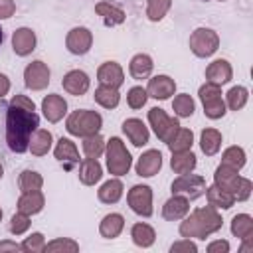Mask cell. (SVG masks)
Returning a JSON list of instances; mask_svg holds the SVG:
<instances>
[{
  "label": "cell",
  "mask_w": 253,
  "mask_h": 253,
  "mask_svg": "<svg viewBox=\"0 0 253 253\" xmlns=\"http://www.w3.org/2000/svg\"><path fill=\"white\" fill-rule=\"evenodd\" d=\"M40 126V117L36 111H28L14 103L6 109V142L12 152H26L30 146V138Z\"/></svg>",
  "instance_id": "cell-1"
},
{
  "label": "cell",
  "mask_w": 253,
  "mask_h": 253,
  "mask_svg": "<svg viewBox=\"0 0 253 253\" xmlns=\"http://www.w3.org/2000/svg\"><path fill=\"white\" fill-rule=\"evenodd\" d=\"M182 219H184V221L180 223V235L186 237V239H190V237L206 239L208 235L219 231L221 225H223L221 215H219V213L215 211V208H211V206L196 208L190 215H184Z\"/></svg>",
  "instance_id": "cell-2"
},
{
  "label": "cell",
  "mask_w": 253,
  "mask_h": 253,
  "mask_svg": "<svg viewBox=\"0 0 253 253\" xmlns=\"http://www.w3.org/2000/svg\"><path fill=\"white\" fill-rule=\"evenodd\" d=\"M101 125H103V117L97 111H89V109H77L65 121L67 132L73 136H81V138L89 134H97Z\"/></svg>",
  "instance_id": "cell-3"
},
{
  "label": "cell",
  "mask_w": 253,
  "mask_h": 253,
  "mask_svg": "<svg viewBox=\"0 0 253 253\" xmlns=\"http://www.w3.org/2000/svg\"><path fill=\"white\" fill-rule=\"evenodd\" d=\"M105 154H107V170L113 176L128 174V170L132 166V156L119 136L109 138V142L105 144Z\"/></svg>",
  "instance_id": "cell-4"
},
{
  "label": "cell",
  "mask_w": 253,
  "mask_h": 253,
  "mask_svg": "<svg viewBox=\"0 0 253 253\" xmlns=\"http://www.w3.org/2000/svg\"><path fill=\"white\" fill-rule=\"evenodd\" d=\"M200 95V101L204 105V115L208 119H221L225 115V101L221 99V89L219 85H213V83H206L200 87L198 91Z\"/></svg>",
  "instance_id": "cell-5"
},
{
  "label": "cell",
  "mask_w": 253,
  "mask_h": 253,
  "mask_svg": "<svg viewBox=\"0 0 253 253\" xmlns=\"http://www.w3.org/2000/svg\"><path fill=\"white\" fill-rule=\"evenodd\" d=\"M219 47V36L210 28H198L190 36V49L198 57H210Z\"/></svg>",
  "instance_id": "cell-6"
},
{
  "label": "cell",
  "mask_w": 253,
  "mask_h": 253,
  "mask_svg": "<svg viewBox=\"0 0 253 253\" xmlns=\"http://www.w3.org/2000/svg\"><path fill=\"white\" fill-rule=\"evenodd\" d=\"M148 123L152 126V130L156 132V136L162 140V142H170L172 136L176 134V130L180 128V123L178 119H172L166 115L164 109H158V107H152L148 111Z\"/></svg>",
  "instance_id": "cell-7"
},
{
  "label": "cell",
  "mask_w": 253,
  "mask_h": 253,
  "mask_svg": "<svg viewBox=\"0 0 253 253\" xmlns=\"http://www.w3.org/2000/svg\"><path fill=\"white\" fill-rule=\"evenodd\" d=\"M206 180L196 174H180L172 182V194H180L188 200H196L206 194Z\"/></svg>",
  "instance_id": "cell-8"
},
{
  "label": "cell",
  "mask_w": 253,
  "mask_h": 253,
  "mask_svg": "<svg viewBox=\"0 0 253 253\" xmlns=\"http://www.w3.org/2000/svg\"><path fill=\"white\" fill-rule=\"evenodd\" d=\"M126 202L136 215H142V217L152 215V190H150V186H146V184L132 186L126 194Z\"/></svg>",
  "instance_id": "cell-9"
},
{
  "label": "cell",
  "mask_w": 253,
  "mask_h": 253,
  "mask_svg": "<svg viewBox=\"0 0 253 253\" xmlns=\"http://www.w3.org/2000/svg\"><path fill=\"white\" fill-rule=\"evenodd\" d=\"M24 83L32 91H42L49 85V67L43 61H32L24 69Z\"/></svg>",
  "instance_id": "cell-10"
},
{
  "label": "cell",
  "mask_w": 253,
  "mask_h": 253,
  "mask_svg": "<svg viewBox=\"0 0 253 253\" xmlns=\"http://www.w3.org/2000/svg\"><path fill=\"white\" fill-rule=\"evenodd\" d=\"M65 45L73 55H85L93 45V34L83 26L73 28L65 38Z\"/></svg>",
  "instance_id": "cell-11"
},
{
  "label": "cell",
  "mask_w": 253,
  "mask_h": 253,
  "mask_svg": "<svg viewBox=\"0 0 253 253\" xmlns=\"http://www.w3.org/2000/svg\"><path fill=\"white\" fill-rule=\"evenodd\" d=\"M97 79L101 85H109V87L119 89L125 83V71L117 61H105L97 69Z\"/></svg>",
  "instance_id": "cell-12"
},
{
  "label": "cell",
  "mask_w": 253,
  "mask_h": 253,
  "mask_svg": "<svg viewBox=\"0 0 253 253\" xmlns=\"http://www.w3.org/2000/svg\"><path fill=\"white\" fill-rule=\"evenodd\" d=\"M174 91H176V83L168 75H154L152 79H148L146 93L152 99L166 101V99H170V95H174Z\"/></svg>",
  "instance_id": "cell-13"
},
{
  "label": "cell",
  "mask_w": 253,
  "mask_h": 253,
  "mask_svg": "<svg viewBox=\"0 0 253 253\" xmlns=\"http://www.w3.org/2000/svg\"><path fill=\"white\" fill-rule=\"evenodd\" d=\"M160 168H162V154H160V150H154V148L142 152L140 158L136 160V166H134L136 174L142 178H150V176L158 174Z\"/></svg>",
  "instance_id": "cell-14"
},
{
  "label": "cell",
  "mask_w": 253,
  "mask_h": 253,
  "mask_svg": "<svg viewBox=\"0 0 253 253\" xmlns=\"http://www.w3.org/2000/svg\"><path fill=\"white\" fill-rule=\"evenodd\" d=\"M61 85L69 95H75V97L85 95L87 89H89V75L85 71H81V69H71V71H67L63 75Z\"/></svg>",
  "instance_id": "cell-15"
},
{
  "label": "cell",
  "mask_w": 253,
  "mask_h": 253,
  "mask_svg": "<svg viewBox=\"0 0 253 253\" xmlns=\"http://www.w3.org/2000/svg\"><path fill=\"white\" fill-rule=\"evenodd\" d=\"M42 111H43V117L49 121V123H59L63 119V115L67 113V101L61 97V95H47L43 97L42 101Z\"/></svg>",
  "instance_id": "cell-16"
},
{
  "label": "cell",
  "mask_w": 253,
  "mask_h": 253,
  "mask_svg": "<svg viewBox=\"0 0 253 253\" xmlns=\"http://www.w3.org/2000/svg\"><path fill=\"white\" fill-rule=\"evenodd\" d=\"M188 213H190V202L180 194H172V198L166 200V204L162 206V217L168 221H178Z\"/></svg>",
  "instance_id": "cell-17"
},
{
  "label": "cell",
  "mask_w": 253,
  "mask_h": 253,
  "mask_svg": "<svg viewBox=\"0 0 253 253\" xmlns=\"http://www.w3.org/2000/svg\"><path fill=\"white\" fill-rule=\"evenodd\" d=\"M231 77H233V69H231L229 61H225V59H215V61H211L206 67V79H208V83H213V85H219L221 87V85L229 83Z\"/></svg>",
  "instance_id": "cell-18"
},
{
  "label": "cell",
  "mask_w": 253,
  "mask_h": 253,
  "mask_svg": "<svg viewBox=\"0 0 253 253\" xmlns=\"http://www.w3.org/2000/svg\"><path fill=\"white\" fill-rule=\"evenodd\" d=\"M12 49L16 55H30L36 49V34L30 28H18L12 34Z\"/></svg>",
  "instance_id": "cell-19"
},
{
  "label": "cell",
  "mask_w": 253,
  "mask_h": 253,
  "mask_svg": "<svg viewBox=\"0 0 253 253\" xmlns=\"http://www.w3.org/2000/svg\"><path fill=\"white\" fill-rule=\"evenodd\" d=\"M123 132L126 134V138H128L134 146H144V144L148 142V136H150L146 125H144L140 119H126V121L123 123Z\"/></svg>",
  "instance_id": "cell-20"
},
{
  "label": "cell",
  "mask_w": 253,
  "mask_h": 253,
  "mask_svg": "<svg viewBox=\"0 0 253 253\" xmlns=\"http://www.w3.org/2000/svg\"><path fill=\"white\" fill-rule=\"evenodd\" d=\"M237 172H239V170H233V168H229V166H225V164H219V166L215 168V174H213V184L233 196V192H235V188H237V182H239V178H241Z\"/></svg>",
  "instance_id": "cell-21"
},
{
  "label": "cell",
  "mask_w": 253,
  "mask_h": 253,
  "mask_svg": "<svg viewBox=\"0 0 253 253\" xmlns=\"http://www.w3.org/2000/svg\"><path fill=\"white\" fill-rule=\"evenodd\" d=\"M53 154H55V158H57L59 162L65 164V168H71L73 164L79 162V150H77L75 142L69 140V138H63V136L57 140Z\"/></svg>",
  "instance_id": "cell-22"
},
{
  "label": "cell",
  "mask_w": 253,
  "mask_h": 253,
  "mask_svg": "<svg viewBox=\"0 0 253 253\" xmlns=\"http://www.w3.org/2000/svg\"><path fill=\"white\" fill-rule=\"evenodd\" d=\"M101 178H103V168H101L97 158H89L87 156L85 160H81V164H79V180H81V184L95 186Z\"/></svg>",
  "instance_id": "cell-23"
},
{
  "label": "cell",
  "mask_w": 253,
  "mask_h": 253,
  "mask_svg": "<svg viewBox=\"0 0 253 253\" xmlns=\"http://www.w3.org/2000/svg\"><path fill=\"white\" fill-rule=\"evenodd\" d=\"M43 204H45V198H43L42 190H38V192H22V196L18 198V211L34 215V213H40L43 210Z\"/></svg>",
  "instance_id": "cell-24"
},
{
  "label": "cell",
  "mask_w": 253,
  "mask_h": 253,
  "mask_svg": "<svg viewBox=\"0 0 253 253\" xmlns=\"http://www.w3.org/2000/svg\"><path fill=\"white\" fill-rule=\"evenodd\" d=\"M123 182L119 178H111L107 180L99 190H97V198L103 202V204H117L121 198H123Z\"/></svg>",
  "instance_id": "cell-25"
},
{
  "label": "cell",
  "mask_w": 253,
  "mask_h": 253,
  "mask_svg": "<svg viewBox=\"0 0 253 253\" xmlns=\"http://www.w3.org/2000/svg\"><path fill=\"white\" fill-rule=\"evenodd\" d=\"M125 227V217L121 213H107L99 223V233L107 239H115L121 235Z\"/></svg>",
  "instance_id": "cell-26"
},
{
  "label": "cell",
  "mask_w": 253,
  "mask_h": 253,
  "mask_svg": "<svg viewBox=\"0 0 253 253\" xmlns=\"http://www.w3.org/2000/svg\"><path fill=\"white\" fill-rule=\"evenodd\" d=\"M152 57L146 53H136L128 63V73L132 79H146L152 73Z\"/></svg>",
  "instance_id": "cell-27"
},
{
  "label": "cell",
  "mask_w": 253,
  "mask_h": 253,
  "mask_svg": "<svg viewBox=\"0 0 253 253\" xmlns=\"http://www.w3.org/2000/svg\"><path fill=\"white\" fill-rule=\"evenodd\" d=\"M51 142H53V138H51V132H49V130H45V128H36V132H34L32 138H30L28 150H30L34 156H43V154L49 152Z\"/></svg>",
  "instance_id": "cell-28"
},
{
  "label": "cell",
  "mask_w": 253,
  "mask_h": 253,
  "mask_svg": "<svg viewBox=\"0 0 253 253\" xmlns=\"http://www.w3.org/2000/svg\"><path fill=\"white\" fill-rule=\"evenodd\" d=\"M170 166L176 174H190L196 168V154L192 150H180V152H172L170 158Z\"/></svg>",
  "instance_id": "cell-29"
},
{
  "label": "cell",
  "mask_w": 253,
  "mask_h": 253,
  "mask_svg": "<svg viewBox=\"0 0 253 253\" xmlns=\"http://www.w3.org/2000/svg\"><path fill=\"white\" fill-rule=\"evenodd\" d=\"M200 146L206 156H213L221 148V132L217 128H204L200 134Z\"/></svg>",
  "instance_id": "cell-30"
},
{
  "label": "cell",
  "mask_w": 253,
  "mask_h": 253,
  "mask_svg": "<svg viewBox=\"0 0 253 253\" xmlns=\"http://www.w3.org/2000/svg\"><path fill=\"white\" fill-rule=\"evenodd\" d=\"M206 198H208V204H210L211 208H215V210H217V208L229 210V208L235 204V198H233L229 192L217 188L215 184L210 186V188H206Z\"/></svg>",
  "instance_id": "cell-31"
},
{
  "label": "cell",
  "mask_w": 253,
  "mask_h": 253,
  "mask_svg": "<svg viewBox=\"0 0 253 253\" xmlns=\"http://www.w3.org/2000/svg\"><path fill=\"white\" fill-rule=\"evenodd\" d=\"M95 12L105 20L107 26H117V24H123L125 22V12L119 6L111 4V2H105L103 0V2L95 4Z\"/></svg>",
  "instance_id": "cell-32"
},
{
  "label": "cell",
  "mask_w": 253,
  "mask_h": 253,
  "mask_svg": "<svg viewBox=\"0 0 253 253\" xmlns=\"http://www.w3.org/2000/svg\"><path fill=\"white\" fill-rule=\"evenodd\" d=\"M130 237H132V243L138 245V247H150L156 239V233L154 229L148 225V223H134L132 229H130Z\"/></svg>",
  "instance_id": "cell-33"
},
{
  "label": "cell",
  "mask_w": 253,
  "mask_h": 253,
  "mask_svg": "<svg viewBox=\"0 0 253 253\" xmlns=\"http://www.w3.org/2000/svg\"><path fill=\"white\" fill-rule=\"evenodd\" d=\"M95 101L103 107V109H115L121 101V95H119V89L115 87H109V85H99L95 89Z\"/></svg>",
  "instance_id": "cell-34"
},
{
  "label": "cell",
  "mask_w": 253,
  "mask_h": 253,
  "mask_svg": "<svg viewBox=\"0 0 253 253\" xmlns=\"http://www.w3.org/2000/svg\"><path fill=\"white\" fill-rule=\"evenodd\" d=\"M231 233L237 239H245L253 235V217L249 213H237L231 219Z\"/></svg>",
  "instance_id": "cell-35"
},
{
  "label": "cell",
  "mask_w": 253,
  "mask_h": 253,
  "mask_svg": "<svg viewBox=\"0 0 253 253\" xmlns=\"http://www.w3.org/2000/svg\"><path fill=\"white\" fill-rule=\"evenodd\" d=\"M192 144H194V132L190 128L180 126L166 146L170 148V152H180V150H190Z\"/></svg>",
  "instance_id": "cell-36"
},
{
  "label": "cell",
  "mask_w": 253,
  "mask_h": 253,
  "mask_svg": "<svg viewBox=\"0 0 253 253\" xmlns=\"http://www.w3.org/2000/svg\"><path fill=\"white\" fill-rule=\"evenodd\" d=\"M247 162V156H245V150L241 146H229L223 150L221 154V164L233 168V170H241Z\"/></svg>",
  "instance_id": "cell-37"
},
{
  "label": "cell",
  "mask_w": 253,
  "mask_h": 253,
  "mask_svg": "<svg viewBox=\"0 0 253 253\" xmlns=\"http://www.w3.org/2000/svg\"><path fill=\"white\" fill-rule=\"evenodd\" d=\"M18 186L22 192H38L43 186V178L36 170H24L18 178Z\"/></svg>",
  "instance_id": "cell-38"
},
{
  "label": "cell",
  "mask_w": 253,
  "mask_h": 253,
  "mask_svg": "<svg viewBox=\"0 0 253 253\" xmlns=\"http://www.w3.org/2000/svg\"><path fill=\"white\" fill-rule=\"evenodd\" d=\"M105 138L97 132V134H89V136H83V152L85 156L89 158H99L103 152H105Z\"/></svg>",
  "instance_id": "cell-39"
},
{
  "label": "cell",
  "mask_w": 253,
  "mask_h": 253,
  "mask_svg": "<svg viewBox=\"0 0 253 253\" xmlns=\"http://www.w3.org/2000/svg\"><path fill=\"white\" fill-rule=\"evenodd\" d=\"M247 99H249V91L245 89V87H241V85H237V87H231L229 91H227V95H225V105L231 109V111H241L243 107H245V103H247Z\"/></svg>",
  "instance_id": "cell-40"
},
{
  "label": "cell",
  "mask_w": 253,
  "mask_h": 253,
  "mask_svg": "<svg viewBox=\"0 0 253 253\" xmlns=\"http://www.w3.org/2000/svg\"><path fill=\"white\" fill-rule=\"evenodd\" d=\"M172 109H174V113H176L178 117L186 119V117H192V115H194L196 103H194V99H192L188 93H180V95L174 97V101H172Z\"/></svg>",
  "instance_id": "cell-41"
},
{
  "label": "cell",
  "mask_w": 253,
  "mask_h": 253,
  "mask_svg": "<svg viewBox=\"0 0 253 253\" xmlns=\"http://www.w3.org/2000/svg\"><path fill=\"white\" fill-rule=\"evenodd\" d=\"M172 6V0H146V16L150 22H160Z\"/></svg>",
  "instance_id": "cell-42"
},
{
  "label": "cell",
  "mask_w": 253,
  "mask_h": 253,
  "mask_svg": "<svg viewBox=\"0 0 253 253\" xmlns=\"http://www.w3.org/2000/svg\"><path fill=\"white\" fill-rule=\"evenodd\" d=\"M45 251L47 253H77L79 243L69 239V237H59V239H53V241L45 243Z\"/></svg>",
  "instance_id": "cell-43"
},
{
  "label": "cell",
  "mask_w": 253,
  "mask_h": 253,
  "mask_svg": "<svg viewBox=\"0 0 253 253\" xmlns=\"http://www.w3.org/2000/svg\"><path fill=\"white\" fill-rule=\"evenodd\" d=\"M146 101H148V93H146V89H142V87H130L128 89V93H126V103H128V107L130 109H142L144 105H146Z\"/></svg>",
  "instance_id": "cell-44"
},
{
  "label": "cell",
  "mask_w": 253,
  "mask_h": 253,
  "mask_svg": "<svg viewBox=\"0 0 253 253\" xmlns=\"http://www.w3.org/2000/svg\"><path fill=\"white\" fill-rule=\"evenodd\" d=\"M20 247L26 253H42V251H45V239H43V235L40 231H36L30 237H26Z\"/></svg>",
  "instance_id": "cell-45"
},
{
  "label": "cell",
  "mask_w": 253,
  "mask_h": 253,
  "mask_svg": "<svg viewBox=\"0 0 253 253\" xmlns=\"http://www.w3.org/2000/svg\"><path fill=\"white\" fill-rule=\"evenodd\" d=\"M28 227H30V215L28 213L18 211V213L12 215V219H10V231L14 235H24L28 231Z\"/></svg>",
  "instance_id": "cell-46"
},
{
  "label": "cell",
  "mask_w": 253,
  "mask_h": 253,
  "mask_svg": "<svg viewBox=\"0 0 253 253\" xmlns=\"http://www.w3.org/2000/svg\"><path fill=\"white\" fill-rule=\"evenodd\" d=\"M251 188H253V184H251L249 178H239L237 188H235V192H233L235 202H245V200L251 196Z\"/></svg>",
  "instance_id": "cell-47"
},
{
  "label": "cell",
  "mask_w": 253,
  "mask_h": 253,
  "mask_svg": "<svg viewBox=\"0 0 253 253\" xmlns=\"http://www.w3.org/2000/svg\"><path fill=\"white\" fill-rule=\"evenodd\" d=\"M170 251L172 253H178V251H186V253H196L198 251V247H196V243H192L190 239H180V241H176V243H172V247H170Z\"/></svg>",
  "instance_id": "cell-48"
},
{
  "label": "cell",
  "mask_w": 253,
  "mask_h": 253,
  "mask_svg": "<svg viewBox=\"0 0 253 253\" xmlns=\"http://www.w3.org/2000/svg\"><path fill=\"white\" fill-rule=\"evenodd\" d=\"M14 12H16V4H14V0H0V20L12 18Z\"/></svg>",
  "instance_id": "cell-49"
},
{
  "label": "cell",
  "mask_w": 253,
  "mask_h": 253,
  "mask_svg": "<svg viewBox=\"0 0 253 253\" xmlns=\"http://www.w3.org/2000/svg\"><path fill=\"white\" fill-rule=\"evenodd\" d=\"M10 103H14V105H18V107H24V109H28V111H36L34 101H32V99H28L26 95H14Z\"/></svg>",
  "instance_id": "cell-50"
},
{
  "label": "cell",
  "mask_w": 253,
  "mask_h": 253,
  "mask_svg": "<svg viewBox=\"0 0 253 253\" xmlns=\"http://www.w3.org/2000/svg\"><path fill=\"white\" fill-rule=\"evenodd\" d=\"M227 251H229V243L225 239H217L208 245V253H227Z\"/></svg>",
  "instance_id": "cell-51"
},
{
  "label": "cell",
  "mask_w": 253,
  "mask_h": 253,
  "mask_svg": "<svg viewBox=\"0 0 253 253\" xmlns=\"http://www.w3.org/2000/svg\"><path fill=\"white\" fill-rule=\"evenodd\" d=\"M4 251H22V247L14 241H2L0 243V253H4Z\"/></svg>",
  "instance_id": "cell-52"
},
{
  "label": "cell",
  "mask_w": 253,
  "mask_h": 253,
  "mask_svg": "<svg viewBox=\"0 0 253 253\" xmlns=\"http://www.w3.org/2000/svg\"><path fill=\"white\" fill-rule=\"evenodd\" d=\"M8 91H10V79H8L4 73H0V99H2Z\"/></svg>",
  "instance_id": "cell-53"
},
{
  "label": "cell",
  "mask_w": 253,
  "mask_h": 253,
  "mask_svg": "<svg viewBox=\"0 0 253 253\" xmlns=\"http://www.w3.org/2000/svg\"><path fill=\"white\" fill-rule=\"evenodd\" d=\"M2 176H4V166L0 164V180H2Z\"/></svg>",
  "instance_id": "cell-54"
},
{
  "label": "cell",
  "mask_w": 253,
  "mask_h": 253,
  "mask_svg": "<svg viewBox=\"0 0 253 253\" xmlns=\"http://www.w3.org/2000/svg\"><path fill=\"white\" fill-rule=\"evenodd\" d=\"M2 38H4V34H2V28H0V43H2Z\"/></svg>",
  "instance_id": "cell-55"
},
{
  "label": "cell",
  "mask_w": 253,
  "mask_h": 253,
  "mask_svg": "<svg viewBox=\"0 0 253 253\" xmlns=\"http://www.w3.org/2000/svg\"><path fill=\"white\" fill-rule=\"evenodd\" d=\"M0 221H2V210H0Z\"/></svg>",
  "instance_id": "cell-56"
},
{
  "label": "cell",
  "mask_w": 253,
  "mask_h": 253,
  "mask_svg": "<svg viewBox=\"0 0 253 253\" xmlns=\"http://www.w3.org/2000/svg\"><path fill=\"white\" fill-rule=\"evenodd\" d=\"M219 2H225V0H219Z\"/></svg>",
  "instance_id": "cell-57"
}]
</instances>
